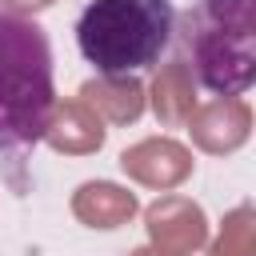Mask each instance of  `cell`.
<instances>
[{
	"instance_id": "obj_4",
	"label": "cell",
	"mask_w": 256,
	"mask_h": 256,
	"mask_svg": "<svg viewBox=\"0 0 256 256\" xmlns=\"http://www.w3.org/2000/svg\"><path fill=\"white\" fill-rule=\"evenodd\" d=\"M144 228H148V248L164 256H192L208 244V216L196 200L188 196H160L144 208Z\"/></svg>"
},
{
	"instance_id": "obj_9",
	"label": "cell",
	"mask_w": 256,
	"mask_h": 256,
	"mask_svg": "<svg viewBox=\"0 0 256 256\" xmlns=\"http://www.w3.org/2000/svg\"><path fill=\"white\" fill-rule=\"evenodd\" d=\"M80 100L100 120H108V124H132V120L144 116L148 92L132 76H96V80H84L80 84Z\"/></svg>"
},
{
	"instance_id": "obj_12",
	"label": "cell",
	"mask_w": 256,
	"mask_h": 256,
	"mask_svg": "<svg viewBox=\"0 0 256 256\" xmlns=\"http://www.w3.org/2000/svg\"><path fill=\"white\" fill-rule=\"evenodd\" d=\"M56 0H0V8L4 12H16V16H32V12H44V8H52Z\"/></svg>"
},
{
	"instance_id": "obj_13",
	"label": "cell",
	"mask_w": 256,
	"mask_h": 256,
	"mask_svg": "<svg viewBox=\"0 0 256 256\" xmlns=\"http://www.w3.org/2000/svg\"><path fill=\"white\" fill-rule=\"evenodd\" d=\"M128 256H164V252H156V248H132Z\"/></svg>"
},
{
	"instance_id": "obj_8",
	"label": "cell",
	"mask_w": 256,
	"mask_h": 256,
	"mask_svg": "<svg viewBox=\"0 0 256 256\" xmlns=\"http://www.w3.org/2000/svg\"><path fill=\"white\" fill-rule=\"evenodd\" d=\"M136 212H140L136 196L128 188L112 184V180H88V184H80L72 192V216L80 224H88V228L112 232V228H124Z\"/></svg>"
},
{
	"instance_id": "obj_5",
	"label": "cell",
	"mask_w": 256,
	"mask_h": 256,
	"mask_svg": "<svg viewBox=\"0 0 256 256\" xmlns=\"http://www.w3.org/2000/svg\"><path fill=\"white\" fill-rule=\"evenodd\" d=\"M192 164H196L192 152L172 136H148V140L120 152L124 176L144 184V188H156V192H168V188L184 184L192 176Z\"/></svg>"
},
{
	"instance_id": "obj_1",
	"label": "cell",
	"mask_w": 256,
	"mask_h": 256,
	"mask_svg": "<svg viewBox=\"0 0 256 256\" xmlns=\"http://www.w3.org/2000/svg\"><path fill=\"white\" fill-rule=\"evenodd\" d=\"M52 108L56 88L48 32L36 20L0 8V156L44 140Z\"/></svg>"
},
{
	"instance_id": "obj_6",
	"label": "cell",
	"mask_w": 256,
	"mask_h": 256,
	"mask_svg": "<svg viewBox=\"0 0 256 256\" xmlns=\"http://www.w3.org/2000/svg\"><path fill=\"white\" fill-rule=\"evenodd\" d=\"M188 132L192 144L208 156H228L236 152L248 132H252V108L240 96H216L212 104H196V112L188 116Z\"/></svg>"
},
{
	"instance_id": "obj_7",
	"label": "cell",
	"mask_w": 256,
	"mask_h": 256,
	"mask_svg": "<svg viewBox=\"0 0 256 256\" xmlns=\"http://www.w3.org/2000/svg\"><path fill=\"white\" fill-rule=\"evenodd\" d=\"M104 132H108L104 120L76 96V100H56L48 128H44V140L64 156H88V152L104 148Z\"/></svg>"
},
{
	"instance_id": "obj_3",
	"label": "cell",
	"mask_w": 256,
	"mask_h": 256,
	"mask_svg": "<svg viewBox=\"0 0 256 256\" xmlns=\"http://www.w3.org/2000/svg\"><path fill=\"white\" fill-rule=\"evenodd\" d=\"M172 32V0H92L76 20V44L100 76H128L156 64Z\"/></svg>"
},
{
	"instance_id": "obj_2",
	"label": "cell",
	"mask_w": 256,
	"mask_h": 256,
	"mask_svg": "<svg viewBox=\"0 0 256 256\" xmlns=\"http://www.w3.org/2000/svg\"><path fill=\"white\" fill-rule=\"evenodd\" d=\"M184 68L216 96H240L256 80V0H196L180 16Z\"/></svg>"
},
{
	"instance_id": "obj_10",
	"label": "cell",
	"mask_w": 256,
	"mask_h": 256,
	"mask_svg": "<svg viewBox=\"0 0 256 256\" xmlns=\"http://www.w3.org/2000/svg\"><path fill=\"white\" fill-rule=\"evenodd\" d=\"M152 112L168 128L188 124V116L196 112V84H192V72L184 68V60H172V64H164L156 72V80H152Z\"/></svg>"
},
{
	"instance_id": "obj_11",
	"label": "cell",
	"mask_w": 256,
	"mask_h": 256,
	"mask_svg": "<svg viewBox=\"0 0 256 256\" xmlns=\"http://www.w3.org/2000/svg\"><path fill=\"white\" fill-rule=\"evenodd\" d=\"M252 232H256V216L252 204H240L224 216L216 240L208 244V256H252Z\"/></svg>"
}]
</instances>
